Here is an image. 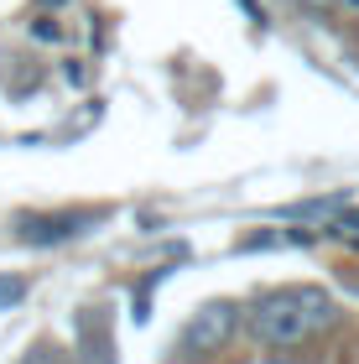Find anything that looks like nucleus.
Instances as JSON below:
<instances>
[{
  "instance_id": "11",
  "label": "nucleus",
  "mask_w": 359,
  "mask_h": 364,
  "mask_svg": "<svg viewBox=\"0 0 359 364\" xmlns=\"http://www.w3.org/2000/svg\"><path fill=\"white\" fill-rule=\"evenodd\" d=\"M245 6V16H250V21H266V6H260V0H240Z\"/></svg>"
},
{
  "instance_id": "2",
  "label": "nucleus",
  "mask_w": 359,
  "mask_h": 364,
  "mask_svg": "<svg viewBox=\"0 0 359 364\" xmlns=\"http://www.w3.org/2000/svg\"><path fill=\"white\" fill-rule=\"evenodd\" d=\"M235 333H240V307L224 302V296H214V302H203L188 318V328H183L177 343H183V354H219Z\"/></svg>"
},
{
  "instance_id": "6",
  "label": "nucleus",
  "mask_w": 359,
  "mask_h": 364,
  "mask_svg": "<svg viewBox=\"0 0 359 364\" xmlns=\"http://www.w3.org/2000/svg\"><path fill=\"white\" fill-rule=\"evenodd\" d=\"M344 208V193H333V198H307V203H291L286 208V219H307V213H323V219H328V213H338Z\"/></svg>"
},
{
  "instance_id": "9",
  "label": "nucleus",
  "mask_w": 359,
  "mask_h": 364,
  "mask_svg": "<svg viewBox=\"0 0 359 364\" xmlns=\"http://www.w3.org/2000/svg\"><path fill=\"white\" fill-rule=\"evenodd\" d=\"M26 296V281H16V276H0V307H16Z\"/></svg>"
},
{
  "instance_id": "13",
  "label": "nucleus",
  "mask_w": 359,
  "mask_h": 364,
  "mask_svg": "<svg viewBox=\"0 0 359 364\" xmlns=\"http://www.w3.org/2000/svg\"><path fill=\"white\" fill-rule=\"evenodd\" d=\"M307 6H328V0H307Z\"/></svg>"
},
{
  "instance_id": "4",
  "label": "nucleus",
  "mask_w": 359,
  "mask_h": 364,
  "mask_svg": "<svg viewBox=\"0 0 359 364\" xmlns=\"http://www.w3.org/2000/svg\"><path fill=\"white\" fill-rule=\"evenodd\" d=\"M73 333H78V359H84V364H115V333H109V323H105L100 307L78 312Z\"/></svg>"
},
{
  "instance_id": "14",
  "label": "nucleus",
  "mask_w": 359,
  "mask_h": 364,
  "mask_svg": "<svg viewBox=\"0 0 359 364\" xmlns=\"http://www.w3.org/2000/svg\"><path fill=\"white\" fill-rule=\"evenodd\" d=\"M349 6H354V11H359V0H349Z\"/></svg>"
},
{
  "instance_id": "7",
  "label": "nucleus",
  "mask_w": 359,
  "mask_h": 364,
  "mask_svg": "<svg viewBox=\"0 0 359 364\" xmlns=\"http://www.w3.org/2000/svg\"><path fill=\"white\" fill-rule=\"evenodd\" d=\"M161 276H167V271H151V276H146L141 287H136V323H146V318H151V291L161 287Z\"/></svg>"
},
{
  "instance_id": "8",
  "label": "nucleus",
  "mask_w": 359,
  "mask_h": 364,
  "mask_svg": "<svg viewBox=\"0 0 359 364\" xmlns=\"http://www.w3.org/2000/svg\"><path fill=\"white\" fill-rule=\"evenodd\" d=\"M21 364H68V354L53 349V343H31V349L21 354Z\"/></svg>"
},
{
  "instance_id": "3",
  "label": "nucleus",
  "mask_w": 359,
  "mask_h": 364,
  "mask_svg": "<svg viewBox=\"0 0 359 364\" xmlns=\"http://www.w3.org/2000/svg\"><path fill=\"white\" fill-rule=\"evenodd\" d=\"M84 213H21L16 219V235H21L26 245H63L73 235H84Z\"/></svg>"
},
{
  "instance_id": "12",
  "label": "nucleus",
  "mask_w": 359,
  "mask_h": 364,
  "mask_svg": "<svg viewBox=\"0 0 359 364\" xmlns=\"http://www.w3.org/2000/svg\"><path fill=\"white\" fill-rule=\"evenodd\" d=\"M37 6H63V0H37Z\"/></svg>"
},
{
  "instance_id": "1",
  "label": "nucleus",
  "mask_w": 359,
  "mask_h": 364,
  "mask_svg": "<svg viewBox=\"0 0 359 364\" xmlns=\"http://www.w3.org/2000/svg\"><path fill=\"white\" fill-rule=\"evenodd\" d=\"M333 296L323 287H282V291H266L255 296L250 312H245V328L250 338H260L266 349H291V343L323 333L333 323Z\"/></svg>"
},
{
  "instance_id": "5",
  "label": "nucleus",
  "mask_w": 359,
  "mask_h": 364,
  "mask_svg": "<svg viewBox=\"0 0 359 364\" xmlns=\"http://www.w3.org/2000/svg\"><path fill=\"white\" fill-rule=\"evenodd\" d=\"M323 235L338 240V245H359V208H338V213H328Z\"/></svg>"
},
{
  "instance_id": "10",
  "label": "nucleus",
  "mask_w": 359,
  "mask_h": 364,
  "mask_svg": "<svg viewBox=\"0 0 359 364\" xmlns=\"http://www.w3.org/2000/svg\"><path fill=\"white\" fill-rule=\"evenodd\" d=\"M31 37H42V42H58V37H63V26L42 16V21H31Z\"/></svg>"
}]
</instances>
